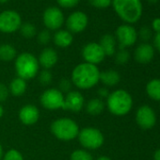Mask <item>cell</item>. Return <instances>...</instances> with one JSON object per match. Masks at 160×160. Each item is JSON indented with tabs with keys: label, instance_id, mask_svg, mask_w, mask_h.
I'll return each mask as SVG.
<instances>
[{
	"label": "cell",
	"instance_id": "obj_42",
	"mask_svg": "<svg viewBox=\"0 0 160 160\" xmlns=\"http://www.w3.org/2000/svg\"><path fill=\"white\" fill-rule=\"evenodd\" d=\"M3 115H4V108H3L2 105L0 104V118H2Z\"/></svg>",
	"mask_w": 160,
	"mask_h": 160
},
{
	"label": "cell",
	"instance_id": "obj_8",
	"mask_svg": "<svg viewBox=\"0 0 160 160\" xmlns=\"http://www.w3.org/2000/svg\"><path fill=\"white\" fill-rule=\"evenodd\" d=\"M42 23L48 30H58L65 23V17L60 8L48 7L42 13Z\"/></svg>",
	"mask_w": 160,
	"mask_h": 160
},
{
	"label": "cell",
	"instance_id": "obj_37",
	"mask_svg": "<svg viewBox=\"0 0 160 160\" xmlns=\"http://www.w3.org/2000/svg\"><path fill=\"white\" fill-rule=\"evenodd\" d=\"M152 29L157 33L160 32V17H156L152 22Z\"/></svg>",
	"mask_w": 160,
	"mask_h": 160
},
{
	"label": "cell",
	"instance_id": "obj_11",
	"mask_svg": "<svg viewBox=\"0 0 160 160\" xmlns=\"http://www.w3.org/2000/svg\"><path fill=\"white\" fill-rule=\"evenodd\" d=\"M88 24H89L88 15L81 11H76L72 12L65 20L67 30L70 31L72 34L83 32L87 28Z\"/></svg>",
	"mask_w": 160,
	"mask_h": 160
},
{
	"label": "cell",
	"instance_id": "obj_22",
	"mask_svg": "<svg viewBox=\"0 0 160 160\" xmlns=\"http://www.w3.org/2000/svg\"><path fill=\"white\" fill-rule=\"evenodd\" d=\"M17 57L16 48L10 43H3L0 45V60L9 62L12 61Z\"/></svg>",
	"mask_w": 160,
	"mask_h": 160
},
{
	"label": "cell",
	"instance_id": "obj_17",
	"mask_svg": "<svg viewBox=\"0 0 160 160\" xmlns=\"http://www.w3.org/2000/svg\"><path fill=\"white\" fill-rule=\"evenodd\" d=\"M154 56V49L149 43H141L135 50V59L140 64L149 63Z\"/></svg>",
	"mask_w": 160,
	"mask_h": 160
},
{
	"label": "cell",
	"instance_id": "obj_5",
	"mask_svg": "<svg viewBox=\"0 0 160 160\" xmlns=\"http://www.w3.org/2000/svg\"><path fill=\"white\" fill-rule=\"evenodd\" d=\"M50 130L58 139L62 141H70L76 138L80 131L76 122L70 118H59L55 120L51 123Z\"/></svg>",
	"mask_w": 160,
	"mask_h": 160
},
{
	"label": "cell",
	"instance_id": "obj_15",
	"mask_svg": "<svg viewBox=\"0 0 160 160\" xmlns=\"http://www.w3.org/2000/svg\"><path fill=\"white\" fill-rule=\"evenodd\" d=\"M40 119L39 108L35 105L28 104L19 110V120L25 125H33Z\"/></svg>",
	"mask_w": 160,
	"mask_h": 160
},
{
	"label": "cell",
	"instance_id": "obj_27",
	"mask_svg": "<svg viewBox=\"0 0 160 160\" xmlns=\"http://www.w3.org/2000/svg\"><path fill=\"white\" fill-rule=\"evenodd\" d=\"M38 80L42 86H48L51 84L53 80V75L52 72L49 70L43 69L38 73Z\"/></svg>",
	"mask_w": 160,
	"mask_h": 160
},
{
	"label": "cell",
	"instance_id": "obj_26",
	"mask_svg": "<svg viewBox=\"0 0 160 160\" xmlns=\"http://www.w3.org/2000/svg\"><path fill=\"white\" fill-rule=\"evenodd\" d=\"M70 160H93V156L85 149H77L71 153Z\"/></svg>",
	"mask_w": 160,
	"mask_h": 160
},
{
	"label": "cell",
	"instance_id": "obj_14",
	"mask_svg": "<svg viewBox=\"0 0 160 160\" xmlns=\"http://www.w3.org/2000/svg\"><path fill=\"white\" fill-rule=\"evenodd\" d=\"M85 106V98L83 94L76 91H71L64 96L63 109L72 112H79Z\"/></svg>",
	"mask_w": 160,
	"mask_h": 160
},
{
	"label": "cell",
	"instance_id": "obj_34",
	"mask_svg": "<svg viewBox=\"0 0 160 160\" xmlns=\"http://www.w3.org/2000/svg\"><path fill=\"white\" fill-rule=\"evenodd\" d=\"M80 0H57V3L59 7L64 9H72L78 5Z\"/></svg>",
	"mask_w": 160,
	"mask_h": 160
},
{
	"label": "cell",
	"instance_id": "obj_40",
	"mask_svg": "<svg viewBox=\"0 0 160 160\" xmlns=\"http://www.w3.org/2000/svg\"><path fill=\"white\" fill-rule=\"evenodd\" d=\"M96 160H111V158L107 156V155H101V156L97 157Z\"/></svg>",
	"mask_w": 160,
	"mask_h": 160
},
{
	"label": "cell",
	"instance_id": "obj_9",
	"mask_svg": "<svg viewBox=\"0 0 160 160\" xmlns=\"http://www.w3.org/2000/svg\"><path fill=\"white\" fill-rule=\"evenodd\" d=\"M41 105L48 110H58L62 108L64 105V94L55 88L45 90L40 97Z\"/></svg>",
	"mask_w": 160,
	"mask_h": 160
},
{
	"label": "cell",
	"instance_id": "obj_4",
	"mask_svg": "<svg viewBox=\"0 0 160 160\" xmlns=\"http://www.w3.org/2000/svg\"><path fill=\"white\" fill-rule=\"evenodd\" d=\"M133 100L131 95L124 90H117L109 93L107 98V107L111 114L124 116L132 108Z\"/></svg>",
	"mask_w": 160,
	"mask_h": 160
},
{
	"label": "cell",
	"instance_id": "obj_13",
	"mask_svg": "<svg viewBox=\"0 0 160 160\" xmlns=\"http://www.w3.org/2000/svg\"><path fill=\"white\" fill-rule=\"evenodd\" d=\"M136 122L140 128L144 130L151 129L156 122L155 113L149 106H142L136 113Z\"/></svg>",
	"mask_w": 160,
	"mask_h": 160
},
{
	"label": "cell",
	"instance_id": "obj_12",
	"mask_svg": "<svg viewBox=\"0 0 160 160\" xmlns=\"http://www.w3.org/2000/svg\"><path fill=\"white\" fill-rule=\"evenodd\" d=\"M82 58L85 60V62L96 65L101 63L105 58L106 55L99 44V42H89L82 48Z\"/></svg>",
	"mask_w": 160,
	"mask_h": 160
},
{
	"label": "cell",
	"instance_id": "obj_29",
	"mask_svg": "<svg viewBox=\"0 0 160 160\" xmlns=\"http://www.w3.org/2000/svg\"><path fill=\"white\" fill-rule=\"evenodd\" d=\"M37 40H38V42L40 44H42V45L48 44L51 42V40H52V35H51L50 30L43 29V30L40 31L37 34Z\"/></svg>",
	"mask_w": 160,
	"mask_h": 160
},
{
	"label": "cell",
	"instance_id": "obj_3",
	"mask_svg": "<svg viewBox=\"0 0 160 160\" xmlns=\"http://www.w3.org/2000/svg\"><path fill=\"white\" fill-rule=\"evenodd\" d=\"M14 68L18 77H21L27 81L38 75L40 64L38 58L33 54L24 52L17 55L14 61Z\"/></svg>",
	"mask_w": 160,
	"mask_h": 160
},
{
	"label": "cell",
	"instance_id": "obj_30",
	"mask_svg": "<svg viewBox=\"0 0 160 160\" xmlns=\"http://www.w3.org/2000/svg\"><path fill=\"white\" fill-rule=\"evenodd\" d=\"M2 160H25V159L23 154L18 150L11 149L4 153Z\"/></svg>",
	"mask_w": 160,
	"mask_h": 160
},
{
	"label": "cell",
	"instance_id": "obj_31",
	"mask_svg": "<svg viewBox=\"0 0 160 160\" xmlns=\"http://www.w3.org/2000/svg\"><path fill=\"white\" fill-rule=\"evenodd\" d=\"M72 83L71 80H69L67 78H62L59 81V83H58V90L63 94L68 93L72 90Z\"/></svg>",
	"mask_w": 160,
	"mask_h": 160
},
{
	"label": "cell",
	"instance_id": "obj_39",
	"mask_svg": "<svg viewBox=\"0 0 160 160\" xmlns=\"http://www.w3.org/2000/svg\"><path fill=\"white\" fill-rule=\"evenodd\" d=\"M153 160H160V149L156 150L153 153Z\"/></svg>",
	"mask_w": 160,
	"mask_h": 160
},
{
	"label": "cell",
	"instance_id": "obj_32",
	"mask_svg": "<svg viewBox=\"0 0 160 160\" xmlns=\"http://www.w3.org/2000/svg\"><path fill=\"white\" fill-rule=\"evenodd\" d=\"M88 1L96 9H107L111 6V0H88Z\"/></svg>",
	"mask_w": 160,
	"mask_h": 160
},
{
	"label": "cell",
	"instance_id": "obj_16",
	"mask_svg": "<svg viewBox=\"0 0 160 160\" xmlns=\"http://www.w3.org/2000/svg\"><path fill=\"white\" fill-rule=\"evenodd\" d=\"M58 60V56L57 51L54 48L51 47H45L42 49V51L40 53L38 61L39 64L46 70H49L53 68Z\"/></svg>",
	"mask_w": 160,
	"mask_h": 160
},
{
	"label": "cell",
	"instance_id": "obj_38",
	"mask_svg": "<svg viewBox=\"0 0 160 160\" xmlns=\"http://www.w3.org/2000/svg\"><path fill=\"white\" fill-rule=\"evenodd\" d=\"M153 45L160 52V32H157L153 37Z\"/></svg>",
	"mask_w": 160,
	"mask_h": 160
},
{
	"label": "cell",
	"instance_id": "obj_20",
	"mask_svg": "<svg viewBox=\"0 0 160 160\" xmlns=\"http://www.w3.org/2000/svg\"><path fill=\"white\" fill-rule=\"evenodd\" d=\"M120 80L121 75L115 70H108L100 72V81L108 87L116 86L120 82Z\"/></svg>",
	"mask_w": 160,
	"mask_h": 160
},
{
	"label": "cell",
	"instance_id": "obj_43",
	"mask_svg": "<svg viewBox=\"0 0 160 160\" xmlns=\"http://www.w3.org/2000/svg\"><path fill=\"white\" fill-rule=\"evenodd\" d=\"M147 1L149 3H151V4H155V3H157L159 1V0H147Z\"/></svg>",
	"mask_w": 160,
	"mask_h": 160
},
{
	"label": "cell",
	"instance_id": "obj_44",
	"mask_svg": "<svg viewBox=\"0 0 160 160\" xmlns=\"http://www.w3.org/2000/svg\"><path fill=\"white\" fill-rule=\"evenodd\" d=\"M10 0H0V3L1 4H4V3H7V2H9Z\"/></svg>",
	"mask_w": 160,
	"mask_h": 160
},
{
	"label": "cell",
	"instance_id": "obj_28",
	"mask_svg": "<svg viewBox=\"0 0 160 160\" xmlns=\"http://www.w3.org/2000/svg\"><path fill=\"white\" fill-rule=\"evenodd\" d=\"M130 59V54L126 49H120L115 53V61L119 65L126 64Z\"/></svg>",
	"mask_w": 160,
	"mask_h": 160
},
{
	"label": "cell",
	"instance_id": "obj_24",
	"mask_svg": "<svg viewBox=\"0 0 160 160\" xmlns=\"http://www.w3.org/2000/svg\"><path fill=\"white\" fill-rule=\"evenodd\" d=\"M147 94L155 101H160V79H152L146 86Z\"/></svg>",
	"mask_w": 160,
	"mask_h": 160
},
{
	"label": "cell",
	"instance_id": "obj_18",
	"mask_svg": "<svg viewBox=\"0 0 160 160\" xmlns=\"http://www.w3.org/2000/svg\"><path fill=\"white\" fill-rule=\"evenodd\" d=\"M53 41L56 46L59 48H67L72 45L73 42L72 34L67 29H58L53 36Z\"/></svg>",
	"mask_w": 160,
	"mask_h": 160
},
{
	"label": "cell",
	"instance_id": "obj_6",
	"mask_svg": "<svg viewBox=\"0 0 160 160\" xmlns=\"http://www.w3.org/2000/svg\"><path fill=\"white\" fill-rule=\"evenodd\" d=\"M78 141L85 150H96L103 146L105 138L103 133L96 127H85L77 136Z\"/></svg>",
	"mask_w": 160,
	"mask_h": 160
},
{
	"label": "cell",
	"instance_id": "obj_33",
	"mask_svg": "<svg viewBox=\"0 0 160 160\" xmlns=\"http://www.w3.org/2000/svg\"><path fill=\"white\" fill-rule=\"evenodd\" d=\"M138 36H139V38L143 42H148L152 38V29L147 26H143L139 29V31L138 33Z\"/></svg>",
	"mask_w": 160,
	"mask_h": 160
},
{
	"label": "cell",
	"instance_id": "obj_1",
	"mask_svg": "<svg viewBox=\"0 0 160 160\" xmlns=\"http://www.w3.org/2000/svg\"><path fill=\"white\" fill-rule=\"evenodd\" d=\"M100 72L96 65L83 62L73 68L71 81L80 90H89L96 86L100 81Z\"/></svg>",
	"mask_w": 160,
	"mask_h": 160
},
{
	"label": "cell",
	"instance_id": "obj_23",
	"mask_svg": "<svg viewBox=\"0 0 160 160\" xmlns=\"http://www.w3.org/2000/svg\"><path fill=\"white\" fill-rule=\"evenodd\" d=\"M105 109V103L100 98H92L86 105V111L92 116L100 115Z\"/></svg>",
	"mask_w": 160,
	"mask_h": 160
},
{
	"label": "cell",
	"instance_id": "obj_36",
	"mask_svg": "<svg viewBox=\"0 0 160 160\" xmlns=\"http://www.w3.org/2000/svg\"><path fill=\"white\" fill-rule=\"evenodd\" d=\"M97 94L99 96L100 99H104V98H108V95H109V92L107 88H100L98 91H97Z\"/></svg>",
	"mask_w": 160,
	"mask_h": 160
},
{
	"label": "cell",
	"instance_id": "obj_25",
	"mask_svg": "<svg viewBox=\"0 0 160 160\" xmlns=\"http://www.w3.org/2000/svg\"><path fill=\"white\" fill-rule=\"evenodd\" d=\"M19 30H20L21 35L26 39H31V38H34L37 35V28L31 23H24V24H22Z\"/></svg>",
	"mask_w": 160,
	"mask_h": 160
},
{
	"label": "cell",
	"instance_id": "obj_10",
	"mask_svg": "<svg viewBox=\"0 0 160 160\" xmlns=\"http://www.w3.org/2000/svg\"><path fill=\"white\" fill-rule=\"evenodd\" d=\"M116 41L119 42L120 49L132 46L138 40V32L131 25H121L116 29Z\"/></svg>",
	"mask_w": 160,
	"mask_h": 160
},
{
	"label": "cell",
	"instance_id": "obj_35",
	"mask_svg": "<svg viewBox=\"0 0 160 160\" xmlns=\"http://www.w3.org/2000/svg\"><path fill=\"white\" fill-rule=\"evenodd\" d=\"M10 95L9 87H7L4 83H0V103L5 102Z\"/></svg>",
	"mask_w": 160,
	"mask_h": 160
},
{
	"label": "cell",
	"instance_id": "obj_7",
	"mask_svg": "<svg viewBox=\"0 0 160 160\" xmlns=\"http://www.w3.org/2000/svg\"><path fill=\"white\" fill-rule=\"evenodd\" d=\"M22 17L14 10H6L0 12V31L11 34L20 29L22 26Z\"/></svg>",
	"mask_w": 160,
	"mask_h": 160
},
{
	"label": "cell",
	"instance_id": "obj_41",
	"mask_svg": "<svg viewBox=\"0 0 160 160\" xmlns=\"http://www.w3.org/2000/svg\"><path fill=\"white\" fill-rule=\"evenodd\" d=\"M3 155H4V150H3V146L2 144L0 143V160L3 158Z\"/></svg>",
	"mask_w": 160,
	"mask_h": 160
},
{
	"label": "cell",
	"instance_id": "obj_19",
	"mask_svg": "<svg viewBox=\"0 0 160 160\" xmlns=\"http://www.w3.org/2000/svg\"><path fill=\"white\" fill-rule=\"evenodd\" d=\"M99 44L101 45L106 57H111L114 56L116 53V45L117 41L116 38L111 34H105L100 39Z\"/></svg>",
	"mask_w": 160,
	"mask_h": 160
},
{
	"label": "cell",
	"instance_id": "obj_21",
	"mask_svg": "<svg viewBox=\"0 0 160 160\" xmlns=\"http://www.w3.org/2000/svg\"><path fill=\"white\" fill-rule=\"evenodd\" d=\"M27 88H28V84L26 80L17 76L12 80V82L10 83L9 90H10V93H12L13 96L18 97V96H22L26 92Z\"/></svg>",
	"mask_w": 160,
	"mask_h": 160
},
{
	"label": "cell",
	"instance_id": "obj_2",
	"mask_svg": "<svg viewBox=\"0 0 160 160\" xmlns=\"http://www.w3.org/2000/svg\"><path fill=\"white\" fill-rule=\"evenodd\" d=\"M111 6L116 14L128 25L137 23L142 16L141 0H111Z\"/></svg>",
	"mask_w": 160,
	"mask_h": 160
}]
</instances>
